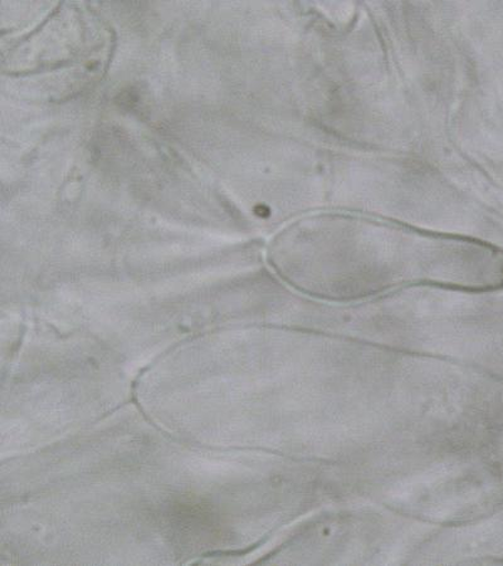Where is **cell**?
Listing matches in <instances>:
<instances>
[{
	"label": "cell",
	"instance_id": "obj_1",
	"mask_svg": "<svg viewBox=\"0 0 503 566\" xmlns=\"http://www.w3.org/2000/svg\"><path fill=\"white\" fill-rule=\"evenodd\" d=\"M271 259L291 281L335 291L415 281L503 285V252L493 245L352 216H316L291 226L274 241Z\"/></svg>",
	"mask_w": 503,
	"mask_h": 566
}]
</instances>
